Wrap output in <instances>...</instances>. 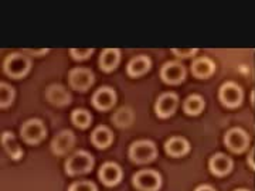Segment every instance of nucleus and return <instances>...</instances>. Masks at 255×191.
<instances>
[{
	"instance_id": "obj_1",
	"label": "nucleus",
	"mask_w": 255,
	"mask_h": 191,
	"mask_svg": "<svg viewBox=\"0 0 255 191\" xmlns=\"http://www.w3.org/2000/svg\"><path fill=\"white\" fill-rule=\"evenodd\" d=\"M31 67H33V61L30 55L24 54L23 51H17V53H11L3 60L1 70L4 75L11 80H23L31 71Z\"/></svg>"
},
{
	"instance_id": "obj_2",
	"label": "nucleus",
	"mask_w": 255,
	"mask_h": 191,
	"mask_svg": "<svg viewBox=\"0 0 255 191\" xmlns=\"http://www.w3.org/2000/svg\"><path fill=\"white\" fill-rule=\"evenodd\" d=\"M94 164H95V159L90 152L77 150L65 160L64 169H65L67 176L77 177V176L91 173L92 169H94Z\"/></svg>"
},
{
	"instance_id": "obj_3",
	"label": "nucleus",
	"mask_w": 255,
	"mask_h": 191,
	"mask_svg": "<svg viewBox=\"0 0 255 191\" xmlns=\"http://www.w3.org/2000/svg\"><path fill=\"white\" fill-rule=\"evenodd\" d=\"M157 155H159V152H157L156 143L152 142V140H147V139L133 142L132 145L129 146V150H128L129 160L132 163L139 164V166L155 162Z\"/></svg>"
},
{
	"instance_id": "obj_4",
	"label": "nucleus",
	"mask_w": 255,
	"mask_h": 191,
	"mask_svg": "<svg viewBox=\"0 0 255 191\" xmlns=\"http://www.w3.org/2000/svg\"><path fill=\"white\" fill-rule=\"evenodd\" d=\"M47 136V127L41 119H28L20 127V137L28 146L41 143Z\"/></svg>"
},
{
	"instance_id": "obj_5",
	"label": "nucleus",
	"mask_w": 255,
	"mask_h": 191,
	"mask_svg": "<svg viewBox=\"0 0 255 191\" xmlns=\"http://www.w3.org/2000/svg\"><path fill=\"white\" fill-rule=\"evenodd\" d=\"M132 184L137 191H159L162 189V176L153 169H142L132 177Z\"/></svg>"
},
{
	"instance_id": "obj_6",
	"label": "nucleus",
	"mask_w": 255,
	"mask_h": 191,
	"mask_svg": "<svg viewBox=\"0 0 255 191\" xmlns=\"http://www.w3.org/2000/svg\"><path fill=\"white\" fill-rule=\"evenodd\" d=\"M95 82V74L85 67H75L68 73V84L74 91L87 92Z\"/></svg>"
},
{
	"instance_id": "obj_7",
	"label": "nucleus",
	"mask_w": 255,
	"mask_h": 191,
	"mask_svg": "<svg viewBox=\"0 0 255 191\" xmlns=\"http://www.w3.org/2000/svg\"><path fill=\"white\" fill-rule=\"evenodd\" d=\"M160 80L167 85H180L187 77V68L182 61H167L160 67Z\"/></svg>"
},
{
	"instance_id": "obj_8",
	"label": "nucleus",
	"mask_w": 255,
	"mask_h": 191,
	"mask_svg": "<svg viewBox=\"0 0 255 191\" xmlns=\"http://www.w3.org/2000/svg\"><path fill=\"white\" fill-rule=\"evenodd\" d=\"M219 99L224 106H227L230 109H234L243 103L244 92L241 90V87L237 85L236 82L228 81L220 87Z\"/></svg>"
},
{
	"instance_id": "obj_9",
	"label": "nucleus",
	"mask_w": 255,
	"mask_h": 191,
	"mask_svg": "<svg viewBox=\"0 0 255 191\" xmlns=\"http://www.w3.org/2000/svg\"><path fill=\"white\" fill-rule=\"evenodd\" d=\"M118 95L112 87H100L91 98L92 106L100 112H108L117 105Z\"/></svg>"
},
{
	"instance_id": "obj_10",
	"label": "nucleus",
	"mask_w": 255,
	"mask_h": 191,
	"mask_svg": "<svg viewBox=\"0 0 255 191\" xmlns=\"http://www.w3.org/2000/svg\"><path fill=\"white\" fill-rule=\"evenodd\" d=\"M179 106V95L174 92H163L155 102V113L157 118L167 119L173 116Z\"/></svg>"
},
{
	"instance_id": "obj_11",
	"label": "nucleus",
	"mask_w": 255,
	"mask_h": 191,
	"mask_svg": "<svg viewBox=\"0 0 255 191\" xmlns=\"http://www.w3.org/2000/svg\"><path fill=\"white\" fill-rule=\"evenodd\" d=\"M224 145L230 152L240 155V153H244L250 145V136L244 129L233 127L224 136Z\"/></svg>"
},
{
	"instance_id": "obj_12",
	"label": "nucleus",
	"mask_w": 255,
	"mask_h": 191,
	"mask_svg": "<svg viewBox=\"0 0 255 191\" xmlns=\"http://www.w3.org/2000/svg\"><path fill=\"white\" fill-rule=\"evenodd\" d=\"M75 135H74L71 130L68 129H64V130H60L51 140L50 143V150L54 156H58V157H63V156H67L75 146Z\"/></svg>"
},
{
	"instance_id": "obj_13",
	"label": "nucleus",
	"mask_w": 255,
	"mask_h": 191,
	"mask_svg": "<svg viewBox=\"0 0 255 191\" xmlns=\"http://www.w3.org/2000/svg\"><path fill=\"white\" fill-rule=\"evenodd\" d=\"M122 179H124V170L115 162H107L98 170V180L105 187H115L122 182Z\"/></svg>"
},
{
	"instance_id": "obj_14",
	"label": "nucleus",
	"mask_w": 255,
	"mask_h": 191,
	"mask_svg": "<svg viewBox=\"0 0 255 191\" xmlns=\"http://www.w3.org/2000/svg\"><path fill=\"white\" fill-rule=\"evenodd\" d=\"M46 99L57 108L68 106L71 103V94L61 84H51L46 90Z\"/></svg>"
},
{
	"instance_id": "obj_15",
	"label": "nucleus",
	"mask_w": 255,
	"mask_h": 191,
	"mask_svg": "<svg viewBox=\"0 0 255 191\" xmlns=\"http://www.w3.org/2000/svg\"><path fill=\"white\" fill-rule=\"evenodd\" d=\"M150 68H152V58L149 55H135L128 63L127 74L130 78H140L149 73Z\"/></svg>"
},
{
	"instance_id": "obj_16",
	"label": "nucleus",
	"mask_w": 255,
	"mask_h": 191,
	"mask_svg": "<svg viewBox=\"0 0 255 191\" xmlns=\"http://www.w3.org/2000/svg\"><path fill=\"white\" fill-rule=\"evenodd\" d=\"M122 53L118 48H105L101 51L98 57V67L104 73H112L115 71L121 64Z\"/></svg>"
},
{
	"instance_id": "obj_17",
	"label": "nucleus",
	"mask_w": 255,
	"mask_h": 191,
	"mask_svg": "<svg viewBox=\"0 0 255 191\" xmlns=\"http://www.w3.org/2000/svg\"><path fill=\"white\" fill-rule=\"evenodd\" d=\"M234 162L230 156L224 153H216L213 157H210L209 169L211 173L217 177H224L233 172Z\"/></svg>"
},
{
	"instance_id": "obj_18",
	"label": "nucleus",
	"mask_w": 255,
	"mask_h": 191,
	"mask_svg": "<svg viewBox=\"0 0 255 191\" xmlns=\"http://www.w3.org/2000/svg\"><path fill=\"white\" fill-rule=\"evenodd\" d=\"M190 143L183 136H172L164 142V153L169 157L179 159L190 152Z\"/></svg>"
},
{
	"instance_id": "obj_19",
	"label": "nucleus",
	"mask_w": 255,
	"mask_h": 191,
	"mask_svg": "<svg viewBox=\"0 0 255 191\" xmlns=\"http://www.w3.org/2000/svg\"><path fill=\"white\" fill-rule=\"evenodd\" d=\"M91 143L100 150L108 149L114 143V132L107 125H98L92 130Z\"/></svg>"
},
{
	"instance_id": "obj_20",
	"label": "nucleus",
	"mask_w": 255,
	"mask_h": 191,
	"mask_svg": "<svg viewBox=\"0 0 255 191\" xmlns=\"http://www.w3.org/2000/svg\"><path fill=\"white\" fill-rule=\"evenodd\" d=\"M193 77L199 80H207L216 71V64L209 57H197L190 65Z\"/></svg>"
},
{
	"instance_id": "obj_21",
	"label": "nucleus",
	"mask_w": 255,
	"mask_h": 191,
	"mask_svg": "<svg viewBox=\"0 0 255 191\" xmlns=\"http://www.w3.org/2000/svg\"><path fill=\"white\" fill-rule=\"evenodd\" d=\"M1 147L11 160L18 162L23 157V149L17 143L16 135L13 132H3L1 133Z\"/></svg>"
},
{
	"instance_id": "obj_22",
	"label": "nucleus",
	"mask_w": 255,
	"mask_h": 191,
	"mask_svg": "<svg viewBox=\"0 0 255 191\" xmlns=\"http://www.w3.org/2000/svg\"><path fill=\"white\" fill-rule=\"evenodd\" d=\"M111 122L119 129H127V127L132 126L135 122V112L133 109L128 108V106H122L119 108L117 112H114Z\"/></svg>"
},
{
	"instance_id": "obj_23",
	"label": "nucleus",
	"mask_w": 255,
	"mask_h": 191,
	"mask_svg": "<svg viewBox=\"0 0 255 191\" xmlns=\"http://www.w3.org/2000/svg\"><path fill=\"white\" fill-rule=\"evenodd\" d=\"M204 106H206L204 98L201 95L193 94L183 102V112L189 116H197L204 110Z\"/></svg>"
},
{
	"instance_id": "obj_24",
	"label": "nucleus",
	"mask_w": 255,
	"mask_h": 191,
	"mask_svg": "<svg viewBox=\"0 0 255 191\" xmlns=\"http://www.w3.org/2000/svg\"><path fill=\"white\" fill-rule=\"evenodd\" d=\"M71 122L74 123V126H77L78 129H88L92 123V115L90 110L82 109V108H77L73 110L71 113Z\"/></svg>"
},
{
	"instance_id": "obj_25",
	"label": "nucleus",
	"mask_w": 255,
	"mask_h": 191,
	"mask_svg": "<svg viewBox=\"0 0 255 191\" xmlns=\"http://www.w3.org/2000/svg\"><path fill=\"white\" fill-rule=\"evenodd\" d=\"M16 98V91L14 88L7 84V82H0V108L1 109H7L11 106L13 100Z\"/></svg>"
},
{
	"instance_id": "obj_26",
	"label": "nucleus",
	"mask_w": 255,
	"mask_h": 191,
	"mask_svg": "<svg viewBox=\"0 0 255 191\" xmlns=\"http://www.w3.org/2000/svg\"><path fill=\"white\" fill-rule=\"evenodd\" d=\"M68 191H98V187L91 180H78L68 187Z\"/></svg>"
},
{
	"instance_id": "obj_27",
	"label": "nucleus",
	"mask_w": 255,
	"mask_h": 191,
	"mask_svg": "<svg viewBox=\"0 0 255 191\" xmlns=\"http://www.w3.org/2000/svg\"><path fill=\"white\" fill-rule=\"evenodd\" d=\"M92 54H94V48H71L70 50V55L75 61H85L91 58Z\"/></svg>"
},
{
	"instance_id": "obj_28",
	"label": "nucleus",
	"mask_w": 255,
	"mask_h": 191,
	"mask_svg": "<svg viewBox=\"0 0 255 191\" xmlns=\"http://www.w3.org/2000/svg\"><path fill=\"white\" fill-rule=\"evenodd\" d=\"M172 53L179 58H189L193 57L194 54H197V50L196 48H172Z\"/></svg>"
},
{
	"instance_id": "obj_29",
	"label": "nucleus",
	"mask_w": 255,
	"mask_h": 191,
	"mask_svg": "<svg viewBox=\"0 0 255 191\" xmlns=\"http://www.w3.org/2000/svg\"><path fill=\"white\" fill-rule=\"evenodd\" d=\"M48 48H43V50H33V48H26L23 50V53L27 55H33V57H44L46 54H48Z\"/></svg>"
},
{
	"instance_id": "obj_30",
	"label": "nucleus",
	"mask_w": 255,
	"mask_h": 191,
	"mask_svg": "<svg viewBox=\"0 0 255 191\" xmlns=\"http://www.w3.org/2000/svg\"><path fill=\"white\" fill-rule=\"evenodd\" d=\"M194 191H216L211 186H207V184H203V186H199Z\"/></svg>"
},
{
	"instance_id": "obj_31",
	"label": "nucleus",
	"mask_w": 255,
	"mask_h": 191,
	"mask_svg": "<svg viewBox=\"0 0 255 191\" xmlns=\"http://www.w3.org/2000/svg\"><path fill=\"white\" fill-rule=\"evenodd\" d=\"M236 191H250V190H246V189H238V190Z\"/></svg>"
}]
</instances>
